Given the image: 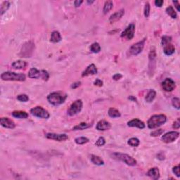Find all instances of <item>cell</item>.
Wrapping results in <instances>:
<instances>
[{"label": "cell", "instance_id": "cell-51", "mask_svg": "<svg viewBox=\"0 0 180 180\" xmlns=\"http://www.w3.org/2000/svg\"><path fill=\"white\" fill-rule=\"evenodd\" d=\"M94 1H87V3L89 4H92V3H94Z\"/></svg>", "mask_w": 180, "mask_h": 180}, {"label": "cell", "instance_id": "cell-24", "mask_svg": "<svg viewBox=\"0 0 180 180\" xmlns=\"http://www.w3.org/2000/svg\"><path fill=\"white\" fill-rule=\"evenodd\" d=\"M61 39H62V37H61V34L58 31H53L51 33V38H50V41L51 42H53V43H57V42H59Z\"/></svg>", "mask_w": 180, "mask_h": 180}, {"label": "cell", "instance_id": "cell-9", "mask_svg": "<svg viewBox=\"0 0 180 180\" xmlns=\"http://www.w3.org/2000/svg\"><path fill=\"white\" fill-rule=\"evenodd\" d=\"M135 25L134 23L129 24L127 28H125L124 31L121 34V37L122 38L126 39L127 40H130L135 36Z\"/></svg>", "mask_w": 180, "mask_h": 180}, {"label": "cell", "instance_id": "cell-14", "mask_svg": "<svg viewBox=\"0 0 180 180\" xmlns=\"http://www.w3.org/2000/svg\"><path fill=\"white\" fill-rule=\"evenodd\" d=\"M98 72L97 68L96 67V66L94 64H91L88 66L86 68V70L83 71V73H82V77H87L89 76V75H95Z\"/></svg>", "mask_w": 180, "mask_h": 180}, {"label": "cell", "instance_id": "cell-47", "mask_svg": "<svg viewBox=\"0 0 180 180\" xmlns=\"http://www.w3.org/2000/svg\"><path fill=\"white\" fill-rule=\"evenodd\" d=\"M122 75H121V74H120V73H117V74H116V75H114L113 76V79L114 80H120L121 78H122Z\"/></svg>", "mask_w": 180, "mask_h": 180}, {"label": "cell", "instance_id": "cell-41", "mask_svg": "<svg viewBox=\"0 0 180 180\" xmlns=\"http://www.w3.org/2000/svg\"><path fill=\"white\" fill-rule=\"evenodd\" d=\"M173 173L175 174V175H176L177 177H180V175H179V166L178 165V166H175L173 168Z\"/></svg>", "mask_w": 180, "mask_h": 180}, {"label": "cell", "instance_id": "cell-4", "mask_svg": "<svg viewBox=\"0 0 180 180\" xmlns=\"http://www.w3.org/2000/svg\"><path fill=\"white\" fill-rule=\"evenodd\" d=\"M111 156L113 157V158L116 159V160L122 161L126 165H129V166H135L137 165V160L135 158H133L132 156L127 154H120V153H113L111 155Z\"/></svg>", "mask_w": 180, "mask_h": 180}, {"label": "cell", "instance_id": "cell-20", "mask_svg": "<svg viewBox=\"0 0 180 180\" xmlns=\"http://www.w3.org/2000/svg\"><path fill=\"white\" fill-rule=\"evenodd\" d=\"M28 77L32 79H39L41 77V71L38 70L35 68H32L28 72Z\"/></svg>", "mask_w": 180, "mask_h": 180}, {"label": "cell", "instance_id": "cell-25", "mask_svg": "<svg viewBox=\"0 0 180 180\" xmlns=\"http://www.w3.org/2000/svg\"><path fill=\"white\" fill-rule=\"evenodd\" d=\"M156 92L154 89H150L148 91V92L146 94V98H145V100L148 103H151L154 100V99L156 98Z\"/></svg>", "mask_w": 180, "mask_h": 180}, {"label": "cell", "instance_id": "cell-44", "mask_svg": "<svg viewBox=\"0 0 180 180\" xmlns=\"http://www.w3.org/2000/svg\"><path fill=\"white\" fill-rule=\"evenodd\" d=\"M173 128L175 129H179L180 127V121H179V118H178L177 120L175 121V122L173 123Z\"/></svg>", "mask_w": 180, "mask_h": 180}, {"label": "cell", "instance_id": "cell-16", "mask_svg": "<svg viewBox=\"0 0 180 180\" xmlns=\"http://www.w3.org/2000/svg\"><path fill=\"white\" fill-rule=\"evenodd\" d=\"M125 10L124 9H120L118 12H116L115 14H112L109 18V22L110 23H114L120 19L121 18L124 16Z\"/></svg>", "mask_w": 180, "mask_h": 180}, {"label": "cell", "instance_id": "cell-36", "mask_svg": "<svg viewBox=\"0 0 180 180\" xmlns=\"http://www.w3.org/2000/svg\"><path fill=\"white\" fill-rule=\"evenodd\" d=\"M17 100L19 101L20 102H27L29 100V97L26 94H20L17 97Z\"/></svg>", "mask_w": 180, "mask_h": 180}, {"label": "cell", "instance_id": "cell-11", "mask_svg": "<svg viewBox=\"0 0 180 180\" xmlns=\"http://www.w3.org/2000/svg\"><path fill=\"white\" fill-rule=\"evenodd\" d=\"M162 87L165 91L170 92V91H173L175 89L176 84H175V81L172 80V79L166 78L162 83Z\"/></svg>", "mask_w": 180, "mask_h": 180}, {"label": "cell", "instance_id": "cell-7", "mask_svg": "<svg viewBox=\"0 0 180 180\" xmlns=\"http://www.w3.org/2000/svg\"><path fill=\"white\" fill-rule=\"evenodd\" d=\"M83 108V102L81 100H76L70 105L68 110V114L70 116H74L80 113Z\"/></svg>", "mask_w": 180, "mask_h": 180}, {"label": "cell", "instance_id": "cell-38", "mask_svg": "<svg viewBox=\"0 0 180 180\" xmlns=\"http://www.w3.org/2000/svg\"><path fill=\"white\" fill-rule=\"evenodd\" d=\"M105 143H106L105 139H104V137H99V139H98L97 142L95 143V145L97 146H99V147H100V146H103L104 145H105Z\"/></svg>", "mask_w": 180, "mask_h": 180}, {"label": "cell", "instance_id": "cell-3", "mask_svg": "<svg viewBox=\"0 0 180 180\" xmlns=\"http://www.w3.org/2000/svg\"><path fill=\"white\" fill-rule=\"evenodd\" d=\"M1 78L2 80L5 81L24 82L26 80V75L23 73H16L14 72L7 71L1 74Z\"/></svg>", "mask_w": 180, "mask_h": 180}, {"label": "cell", "instance_id": "cell-13", "mask_svg": "<svg viewBox=\"0 0 180 180\" xmlns=\"http://www.w3.org/2000/svg\"><path fill=\"white\" fill-rule=\"evenodd\" d=\"M0 123H1V125L5 128L14 129L16 127L15 122L8 118H1L0 120Z\"/></svg>", "mask_w": 180, "mask_h": 180}, {"label": "cell", "instance_id": "cell-30", "mask_svg": "<svg viewBox=\"0 0 180 180\" xmlns=\"http://www.w3.org/2000/svg\"><path fill=\"white\" fill-rule=\"evenodd\" d=\"M127 143L132 147H137L140 144V141L139 139L133 137V138L129 139L128 141H127Z\"/></svg>", "mask_w": 180, "mask_h": 180}, {"label": "cell", "instance_id": "cell-37", "mask_svg": "<svg viewBox=\"0 0 180 180\" xmlns=\"http://www.w3.org/2000/svg\"><path fill=\"white\" fill-rule=\"evenodd\" d=\"M41 77L45 81H47L49 80V74L48 73V72L47 70H41Z\"/></svg>", "mask_w": 180, "mask_h": 180}, {"label": "cell", "instance_id": "cell-19", "mask_svg": "<svg viewBox=\"0 0 180 180\" xmlns=\"http://www.w3.org/2000/svg\"><path fill=\"white\" fill-rule=\"evenodd\" d=\"M12 116L18 119H26L28 118V113L22 110H14L12 113Z\"/></svg>", "mask_w": 180, "mask_h": 180}, {"label": "cell", "instance_id": "cell-5", "mask_svg": "<svg viewBox=\"0 0 180 180\" xmlns=\"http://www.w3.org/2000/svg\"><path fill=\"white\" fill-rule=\"evenodd\" d=\"M35 50V44L32 41L27 42L22 46L21 50L20 52V56L21 57L28 58L32 55Z\"/></svg>", "mask_w": 180, "mask_h": 180}, {"label": "cell", "instance_id": "cell-33", "mask_svg": "<svg viewBox=\"0 0 180 180\" xmlns=\"http://www.w3.org/2000/svg\"><path fill=\"white\" fill-rule=\"evenodd\" d=\"M166 13L171 17L172 18H177V13L175 12V9L172 6H169L166 9Z\"/></svg>", "mask_w": 180, "mask_h": 180}, {"label": "cell", "instance_id": "cell-18", "mask_svg": "<svg viewBox=\"0 0 180 180\" xmlns=\"http://www.w3.org/2000/svg\"><path fill=\"white\" fill-rule=\"evenodd\" d=\"M147 175L151 179L157 180L160 178V172L158 167H153L148 171Z\"/></svg>", "mask_w": 180, "mask_h": 180}, {"label": "cell", "instance_id": "cell-23", "mask_svg": "<svg viewBox=\"0 0 180 180\" xmlns=\"http://www.w3.org/2000/svg\"><path fill=\"white\" fill-rule=\"evenodd\" d=\"M91 161L96 165H104V161L103 160V159L102 158L99 156H96V155H91Z\"/></svg>", "mask_w": 180, "mask_h": 180}, {"label": "cell", "instance_id": "cell-42", "mask_svg": "<svg viewBox=\"0 0 180 180\" xmlns=\"http://www.w3.org/2000/svg\"><path fill=\"white\" fill-rule=\"evenodd\" d=\"M94 85H95V86L102 87V86H103V81H102V80H101L100 79H97V80L94 81Z\"/></svg>", "mask_w": 180, "mask_h": 180}, {"label": "cell", "instance_id": "cell-12", "mask_svg": "<svg viewBox=\"0 0 180 180\" xmlns=\"http://www.w3.org/2000/svg\"><path fill=\"white\" fill-rule=\"evenodd\" d=\"M46 138L49 139L55 140L57 141H64L68 139V135L66 134H55V133H47L45 135Z\"/></svg>", "mask_w": 180, "mask_h": 180}, {"label": "cell", "instance_id": "cell-22", "mask_svg": "<svg viewBox=\"0 0 180 180\" xmlns=\"http://www.w3.org/2000/svg\"><path fill=\"white\" fill-rule=\"evenodd\" d=\"M163 51L165 53V55L167 56H171L173 55L175 51V48L174 47V45H172L171 43L168 44V45L164 46Z\"/></svg>", "mask_w": 180, "mask_h": 180}, {"label": "cell", "instance_id": "cell-31", "mask_svg": "<svg viewBox=\"0 0 180 180\" xmlns=\"http://www.w3.org/2000/svg\"><path fill=\"white\" fill-rule=\"evenodd\" d=\"M91 125L87 124V123H86V122H81L80 124L75 126L72 129H73V130H83V129L89 127Z\"/></svg>", "mask_w": 180, "mask_h": 180}, {"label": "cell", "instance_id": "cell-8", "mask_svg": "<svg viewBox=\"0 0 180 180\" xmlns=\"http://www.w3.org/2000/svg\"><path fill=\"white\" fill-rule=\"evenodd\" d=\"M146 38H144L142 39L141 41H140V42L134 44L129 48V53H130V54L133 55V56H137V55L139 54L143 51L145 42H146Z\"/></svg>", "mask_w": 180, "mask_h": 180}, {"label": "cell", "instance_id": "cell-32", "mask_svg": "<svg viewBox=\"0 0 180 180\" xmlns=\"http://www.w3.org/2000/svg\"><path fill=\"white\" fill-rule=\"evenodd\" d=\"M89 139L87 138V137H77V138H76L75 139V143H76L77 144H79V145L85 144V143H88V142H89Z\"/></svg>", "mask_w": 180, "mask_h": 180}, {"label": "cell", "instance_id": "cell-49", "mask_svg": "<svg viewBox=\"0 0 180 180\" xmlns=\"http://www.w3.org/2000/svg\"><path fill=\"white\" fill-rule=\"evenodd\" d=\"M173 4H175V7H176L177 10V12H179L180 11V9H179V2L178 1H173Z\"/></svg>", "mask_w": 180, "mask_h": 180}, {"label": "cell", "instance_id": "cell-26", "mask_svg": "<svg viewBox=\"0 0 180 180\" xmlns=\"http://www.w3.org/2000/svg\"><path fill=\"white\" fill-rule=\"evenodd\" d=\"M108 114L110 118H120L121 116L120 113L119 112V110L115 108H109L108 112Z\"/></svg>", "mask_w": 180, "mask_h": 180}, {"label": "cell", "instance_id": "cell-39", "mask_svg": "<svg viewBox=\"0 0 180 180\" xmlns=\"http://www.w3.org/2000/svg\"><path fill=\"white\" fill-rule=\"evenodd\" d=\"M164 132V130L162 129H156V130L154 131V132H151V137H158L162 135Z\"/></svg>", "mask_w": 180, "mask_h": 180}, {"label": "cell", "instance_id": "cell-28", "mask_svg": "<svg viewBox=\"0 0 180 180\" xmlns=\"http://www.w3.org/2000/svg\"><path fill=\"white\" fill-rule=\"evenodd\" d=\"M9 7H10V3L7 1H4L1 4V8H0V14H1V15L2 16L3 14L5 13L8 9H9Z\"/></svg>", "mask_w": 180, "mask_h": 180}, {"label": "cell", "instance_id": "cell-15", "mask_svg": "<svg viewBox=\"0 0 180 180\" xmlns=\"http://www.w3.org/2000/svg\"><path fill=\"white\" fill-rule=\"evenodd\" d=\"M127 125L129 127H137L139 129H144L146 127V125L144 124V122L143 121L140 120L139 119H133L132 120L129 121L127 122Z\"/></svg>", "mask_w": 180, "mask_h": 180}, {"label": "cell", "instance_id": "cell-34", "mask_svg": "<svg viewBox=\"0 0 180 180\" xmlns=\"http://www.w3.org/2000/svg\"><path fill=\"white\" fill-rule=\"evenodd\" d=\"M172 41V37H170V36H163V37H162V46H165L167 45H168V44H170V42H171Z\"/></svg>", "mask_w": 180, "mask_h": 180}, {"label": "cell", "instance_id": "cell-40", "mask_svg": "<svg viewBox=\"0 0 180 180\" xmlns=\"http://www.w3.org/2000/svg\"><path fill=\"white\" fill-rule=\"evenodd\" d=\"M150 15V4L148 2H146L144 7V16L146 18H148Z\"/></svg>", "mask_w": 180, "mask_h": 180}, {"label": "cell", "instance_id": "cell-45", "mask_svg": "<svg viewBox=\"0 0 180 180\" xmlns=\"http://www.w3.org/2000/svg\"><path fill=\"white\" fill-rule=\"evenodd\" d=\"M163 4L164 1H162V0H156V1H155V5L157 7H161Z\"/></svg>", "mask_w": 180, "mask_h": 180}, {"label": "cell", "instance_id": "cell-1", "mask_svg": "<svg viewBox=\"0 0 180 180\" xmlns=\"http://www.w3.org/2000/svg\"><path fill=\"white\" fill-rule=\"evenodd\" d=\"M67 94L63 92H52L47 96V101L51 105L58 106L61 104H64L67 99Z\"/></svg>", "mask_w": 180, "mask_h": 180}, {"label": "cell", "instance_id": "cell-29", "mask_svg": "<svg viewBox=\"0 0 180 180\" xmlns=\"http://www.w3.org/2000/svg\"><path fill=\"white\" fill-rule=\"evenodd\" d=\"M90 51L92 53H97L101 51V46L98 42H94L90 47Z\"/></svg>", "mask_w": 180, "mask_h": 180}, {"label": "cell", "instance_id": "cell-48", "mask_svg": "<svg viewBox=\"0 0 180 180\" xmlns=\"http://www.w3.org/2000/svg\"><path fill=\"white\" fill-rule=\"evenodd\" d=\"M83 2V0H76V1H75V2H74V5H75V7L77 8L81 5V4Z\"/></svg>", "mask_w": 180, "mask_h": 180}, {"label": "cell", "instance_id": "cell-10", "mask_svg": "<svg viewBox=\"0 0 180 180\" xmlns=\"http://www.w3.org/2000/svg\"><path fill=\"white\" fill-rule=\"evenodd\" d=\"M179 133L176 131H172V132H169L165 134L162 135V141L166 143H170L172 142L175 141L179 137Z\"/></svg>", "mask_w": 180, "mask_h": 180}, {"label": "cell", "instance_id": "cell-17", "mask_svg": "<svg viewBox=\"0 0 180 180\" xmlns=\"http://www.w3.org/2000/svg\"><path fill=\"white\" fill-rule=\"evenodd\" d=\"M110 127H111V125L109 122L102 120H100L97 123L96 128L97 130L99 131H105L110 129Z\"/></svg>", "mask_w": 180, "mask_h": 180}, {"label": "cell", "instance_id": "cell-21", "mask_svg": "<svg viewBox=\"0 0 180 180\" xmlns=\"http://www.w3.org/2000/svg\"><path fill=\"white\" fill-rule=\"evenodd\" d=\"M28 64L24 61H22V60H18V61H16L12 64V67L14 69H23L25 68L26 67Z\"/></svg>", "mask_w": 180, "mask_h": 180}, {"label": "cell", "instance_id": "cell-27", "mask_svg": "<svg viewBox=\"0 0 180 180\" xmlns=\"http://www.w3.org/2000/svg\"><path fill=\"white\" fill-rule=\"evenodd\" d=\"M113 3L112 1H106L104 4V9H103V12L104 14H108V12L113 9Z\"/></svg>", "mask_w": 180, "mask_h": 180}, {"label": "cell", "instance_id": "cell-50", "mask_svg": "<svg viewBox=\"0 0 180 180\" xmlns=\"http://www.w3.org/2000/svg\"><path fill=\"white\" fill-rule=\"evenodd\" d=\"M128 99H129V100H132V101H133V102H136V101H137V99H136L135 97H132V96H131V97H129Z\"/></svg>", "mask_w": 180, "mask_h": 180}, {"label": "cell", "instance_id": "cell-46", "mask_svg": "<svg viewBox=\"0 0 180 180\" xmlns=\"http://www.w3.org/2000/svg\"><path fill=\"white\" fill-rule=\"evenodd\" d=\"M80 85H81V82H75V83L72 84L71 88L72 89H77V87H79L80 86Z\"/></svg>", "mask_w": 180, "mask_h": 180}, {"label": "cell", "instance_id": "cell-2", "mask_svg": "<svg viewBox=\"0 0 180 180\" xmlns=\"http://www.w3.org/2000/svg\"><path fill=\"white\" fill-rule=\"evenodd\" d=\"M167 121V117L163 114L154 115L149 118L147 122L149 129H156L165 124Z\"/></svg>", "mask_w": 180, "mask_h": 180}, {"label": "cell", "instance_id": "cell-35", "mask_svg": "<svg viewBox=\"0 0 180 180\" xmlns=\"http://www.w3.org/2000/svg\"><path fill=\"white\" fill-rule=\"evenodd\" d=\"M172 104H173V106L175 108H176L177 109L179 110L180 108V100L179 98L177 97H175L173 98V100H172Z\"/></svg>", "mask_w": 180, "mask_h": 180}, {"label": "cell", "instance_id": "cell-43", "mask_svg": "<svg viewBox=\"0 0 180 180\" xmlns=\"http://www.w3.org/2000/svg\"><path fill=\"white\" fill-rule=\"evenodd\" d=\"M157 158L160 160H164L165 158V154H164L162 152L159 153V154H157Z\"/></svg>", "mask_w": 180, "mask_h": 180}, {"label": "cell", "instance_id": "cell-6", "mask_svg": "<svg viewBox=\"0 0 180 180\" xmlns=\"http://www.w3.org/2000/svg\"><path fill=\"white\" fill-rule=\"evenodd\" d=\"M30 113L32 116L42 119H48L50 117L49 113L41 106L34 107L30 110Z\"/></svg>", "mask_w": 180, "mask_h": 180}]
</instances>
